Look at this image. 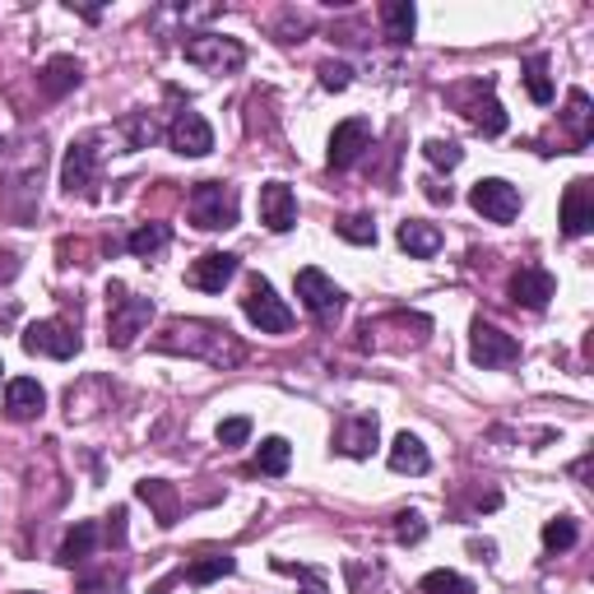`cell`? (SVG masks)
Here are the masks:
<instances>
[{"label":"cell","instance_id":"3957f363","mask_svg":"<svg viewBox=\"0 0 594 594\" xmlns=\"http://www.w3.org/2000/svg\"><path fill=\"white\" fill-rule=\"evenodd\" d=\"M191 224L201 232H228L237 228V214H242V201H237V186L228 182H201L191 191Z\"/></svg>","mask_w":594,"mask_h":594},{"label":"cell","instance_id":"30bf717a","mask_svg":"<svg viewBox=\"0 0 594 594\" xmlns=\"http://www.w3.org/2000/svg\"><path fill=\"white\" fill-rule=\"evenodd\" d=\"M24 349L33 353H43V358H75L79 353V334L66 325V321H33L28 330H24Z\"/></svg>","mask_w":594,"mask_h":594},{"label":"cell","instance_id":"b9f144b4","mask_svg":"<svg viewBox=\"0 0 594 594\" xmlns=\"http://www.w3.org/2000/svg\"><path fill=\"white\" fill-rule=\"evenodd\" d=\"M0 372H5V367H0Z\"/></svg>","mask_w":594,"mask_h":594},{"label":"cell","instance_id":"7c38bea8","mask_svg":"<svg viewBox=\"0 0 594 594\" xmlns=\"http://www.w3.org/2000/svg\"><path fill=\"white\" fill-rule=\"evenodd\" d=\"M363 149H372V126L363 122V116H349V122L334 126L330 135V168H353L363 158Z\"/></svg>","mask_w":594,"mask_h":594},{"label":"cell","instance_id":"836d02e7","mask_svg":"<svg viewBox=\"0 0 594 594\" xmlns=\"http://www.w3.org/2000/svg\"><path fill=\"white\" fill-rule=\"evenodd\" d=\"M79 590H84V594H122L126 590V571L122 567H103V571H98V576H89V571H84V576H79Z\"/></svg>","mask_w":594,"mask_h":594},{"label":"cell","instance_id":"ffe728a7","mask_svg":"<svg viewBox=\"0 0 594 594\" xmlns=\"http://www.w3.org/2000/svg\"><path fill=\"white\" fill-rule=\"evenodd\" d=\"M386 460H390L395 473H427L432 469V455H427V446L419 437H413V432H400V437L390 442Z\"/></svg>","mask_w":594,"mask_h":594},{"label":"cell","instance_id":"4316f807","mask_svg":"<svg viewBox=\"0 0 594 594\" xmlns=\"http://www.w3.org/2000/svg\"><path fill=\"white\" fill-rule=\"evenodd\" d=\"M590 116H594V112H590L585 89H571V93H567V126H571V135H576L581 149L590 145V135H594V130H590Z\"/></svg>","mask_w":594,"mask_h":594},{"label":"cell","instance_id":"484cf974","mask_svg":"<svg viewBox=\"0 0 594 594\" xmlns=\"http://www.w3.org/2000/svg\"><path fill=\"white\" fill-rule=\"evenodd\" d=\"M232 571H237V562L228 558V552H205V558L191 562L182 576H186L191 585H209V581H219V576H232Z\"/></svg>","mask_w":594,"mask_h":594},{"label":"cell","instance_id":"9a60e30c","mask_svg":"<svg viewBox=\"0 0 594 594\" xmlns=\"http://www.w3.org/2000/svg\"><path fill=\"white\" fill-rule=\"evenodd\" d=\"M590 228H594V186H590V176H576L562 195V232L585 237Z\"/></svg>","mask_w":594,"mask_h":594},{"label":"cell","instance_id":"1f68e13d","mask_svg":"<svg viewBox=\"0 0 594 594\" xmlns=\"http://www.w3.org/2000/svg\"><path fill=\"white\" fill-rule=\"evenodd\" d=\"M334 232H340L344 242H353V247H376V224L367 219V214H344V219L334 224Z\"/></svg>","mask_w":594,"mask_h":594},{"label":"cell","instance_id":"ab89813d","mask_svg":"<svg viewBox=\"0 0 594 594\" xmlns=\"http://www.w3.org/2000/svg\"><path fill=\"white\" fill-rule=\"evenodd\" d=\"M274 567H279V571H297V576L307 581V585H302V594H330V590H325V581L316 576V571H307V567H288V562H274Z\"/></svg>","mask_w":594,"mask_h":594},{"label":"cell","instance_id":"4fadbf2b","mask_svg":"<svg viewBox=\"0 0 594 594\" xmlns=\"http://www.w3.org/2000/svg\"><path fill=\"white\" fill-rule=\"evenodd\" d=\"M552 293H558V279L539 265H525V270H516V279H511V302L525 311H544L552 302Z\"/></svg>","mask_w":594,"mask_h":594},{"label":"cell","instance_id":"8992f818","mask_svg":"<svg viewBox=\"0 0 594 594\" xmlns=\"http://www.w3.org/2000/svg\"><path fill=\"white\" fill-rule=\"evenodd\" d=\"M469 358L479 363L483 372H492V367H511V363L521 358V344H516V334L498 330L492 321H473V330H469Z\"/></svg>","mask_w":594,"mask_h":594},{"label":"cell","instance_id":"4dcf8cb0","mask_svg":"<svg viewBox=\"0 0 594 594\" xmlns=\"http://www.w3.org/2000/svg\"><path fill=\"white\" fill-rule=\"evenodd\" d=\"M419 594H473V581L460 571H427L419 581Z\"/></svg>","mask_w":594,"mask_h":594},{"label":"cell","instance_id":"d4e9b609","mask_svg":"<svg viewBox=\"0 0 594 594\" xmlns=\"http://www.w3.org/2000/svg\"><path fill=\"white\" fill-rule=\"evenodd\" d=\"M168 242H172V228L168 224H140V228L126 237V251L140 255V261H153L158 251H168Z\"/></svg>","mask_w":594,"mask_h":594},{"label":"cell","instance_id":"ac0fdd59","mask_svg":"<svg viewBox=\"0 0 594 594\" xmlns=\"http://www.w3.org/2000/svg\"><path fill=\"white\" fill-rule=\"evenodd\" d=\"M43 409H47V390L37 386L33 376H14V381L5 386V413L14 423H33Z\"/></svg>","mask_w":594,"mask_h":594},{"label":"cell","instance_id":"5bb4252c","mask_svg":"<svg viewBox=\"0 0 594 594\" xmlns=\"http://www.w3.org/2000/svg\"><path fill=\"white\" fill-rule=\"evenodd\" d=\"M232 274H237V255H228V251H205L201 261H191L186 284L201 288V293H224V288L232 284Z\"/></svg>","mask_w":594,"mask_h":594},{"label":"cell","instance_id":"44dd1931","mask_svg":"<svg viewBox=\"0 0 594 594\" xmlns=\"http://www.w3.org/2000/svg\"><path fill=\"white\" fill-rule=\"evenodd\" d=\"M79 79H84V66H79L75 56H52V61L43 66V75H37V84H43L47 98H66Z\"/></svg>","mask_w":594,"mask_h":594},{"label":"cell","instance_id":"ba28073f","mask_svg":"<svg viewBox=\"0 0 594 594\" xmlns=\"http://www.w3.org/2000/svg\"><path fill=\"white\" fill-rule=\"evenodd\" d=\"M469 205L492 224H511L521 214V191L511 182H502V176H483V182H473Z\"/></svg>","mask_w":594,"mask_h":594},{"label":"cell","instance_id":"cb8c5ba5","mask_svg":"<svg viewBox=\"0 0 594 594\" xmlns=\"http://www.w3.org/2000/svg\"><path fill=\"white\" fill-rule=\"evenodd\" d=\"M381 24H386L390 43L404 47L409 37H413V24H419V10H413L409 0H386V5H381Z\"/></svg>","mask_w":594,"mask_h":594},{"label":"cell","instance_id":"7a4b0ae2","mask_svg":"<svg viewBox=\"0 0 594 594\" xmlns=\"http://www.w3.org/2000/svg\"><path fill=\"white\" fill-rule=\"evenodd\" d=\"M149 321H153V302H149V297H135L122 284L107 288V344L112 349H130L149 330Z\"/></svg>","mask_w":594,"mask_h":594},{"label":"cell","instance_id":"5b68a950","mask_svg":"<svg viewBox=\"0 0 594 594\" xmlns=\"http://www.w3.org/2000/svg\"><path fill=\"white\" fill-rule=\"evenodd\" d=\"M242 311H247V321L261 330V334H288L293 330V307L284 302L279 293H274L270 279H255L247 284V297H242Z\"/></svg>","mask_w":594,"mask_h":594},{"label":"cell","instance_id":"8d00e7d4","mask_svg":"<svg viewBox=\"0 0 594 594\" xmlns=\"http://www.w3.org/2000/svg\"><path fill=\"white\" fill-rule=\"evenodd\" d=\"M423 534H427V525L419 511H400V516H395V544L413 548V544H423Z\"/></svg>","mask_w":594,"mask_h":594},{"label":"cell","instance_id":"6da1fadb","mask_svg":"<svg viewBox=\"0 0 594 594\" xmlns=\"http://www.w3.org/2000/svg\"><path fill=\"white\" fill-rule=\"evenodd\" d=\"M153 349L158 353H186V358H205L209 367H237L247 358L242 340L219 321H172L153 340Z\"/></svg>","mask_w":594,"mask_h":594},{"label":"cell","instance_id":"60d3db41","mask_svg":"<svg viewBox=\"0 0 594 594\" xmlns=\"http://www.w3.org/2000/svg\"><path fill=\"white\" fill-rule=\"evenodd\" d=\"M427 201H437V205H450V186H427Z\"/></svg>","mask_w":594,"mask_h":594},{"label":"cell","instance_id":"7402d4cb","mask_svg":"<svg viewBox=\"0 0 594 594\" xmlns=\"http://www.w3.org/2000/svg\"><path fill=\"white\" fill-rule=\"evenodd\" d=\"M103 544V529H98L93 521H79L70 534H66V544H61V562L66 567H84L93 558V548Z\"/></svg>","mask_w":594,"mask_h":594},{"label":"cell","instance_id":"e575fe53","mask_svg":"<svg viewBox=\"0 0 594 594\" xmlns=\"http://www.w3.org/2000/svg\"><path fill=\"white\" fill-rule=\"evenodd\" d=\"M576 539H581L576 521H548V525H544V548H548V552H567V548H576Z\"/></svg>","mask_w":594,"mask_h":594},{"label":"cell","instance_id":"f35d334b","mask_svg":"<svg viewBox=\"0 0 594 594\" xmlns=\"http://www.w3.org/2000/svg\"><path fill=\"white\" fill-rule=\"evenodd\" d=\"M251 437V419H224L219 423V446H247Z\"/></svg>","mask_w":594,"mask_h":594},{"label":"cell","instance_id":"2e32d148","mask_svg":"<svg viewBox=\"0 0 594 594\" xmlns=\"http://www.w3.org/2000/svg\"><path fill=\"white\" fill-rule=\"evenodd\" d=\"M376 413H353V419L340 423V432H334V450L349 455V460H367V455L376 450Z\"/></svg>","mask_w":594,"mask_h":594},{"label":"cell","instance_id":"9c48e42d","mask_svg":"<svg viewBox=\"0 0 594 594\" xmlns=\"http://www.w3.org/2000/svg\"><path fill=\"white\" fill-rule=\"evenodd\" d=\"M61 186H66V195H79V201H93L98 195V149H93V140H75L66 149Z\"/></svg>","mask_w":594,"mask_h":594},{"label":"cell","instance_id":"8fae6325","mask_svg":"<svg viewBox=\"0 0 594 594\" xmlns=\"http://www.w3.org/2000/svg\"><path fill=\"white\" fill-rule=\"evenodd\" d=\"M168 145L182 153V158H205L214 149V130H209V122H205L201 112L182 107V112L172 116V126H168Z\"/></svg>","mask_w":594,"mask_h":594},{"label":"cell","instance_id":"d6986e66","mask_svg":"<svg viewBox=\"0 0 594 594\" xmlns=\"http://www.w3.org/2000/svg\"><path fill=\"white\" fill-rule=\"evenodd\" d=\"M135 498H140L153 516H158V525L163 529H172L176 525V516H182V498H176V488L172 483H163V479H145V483H135Z\"/></svg>","mask_w":594,"mask_h":594},{"label":"cell","instance_id":"52a82bcc","mask_svg":"<svg viewBox=\"0 0 594 594\" xmlns=\"http://www.w3.org/2000/svg\"><path fill=\"white\" fill-rule=\"evenodd\" d=\"M297 297H302V307L316 316V321H334V316L344 311V288L330 279L321 270H297Z\"/></svg>","mask_w":594,"mask_h":594},{"label":"cell","instance_id":"277c9868","mask_svg":"<svg viewBox=\"0 0 594 594\" xmlns=\"http://www.w3.org/2000/svg\"><path fill=\"white\" fill-rule=\"evenodd\" d=\"M182 56L209 75H232V70L247 66V47L237 43V37H224V33H191L182 43Z\"/></svg>","mask_w":594,"mask_h":594},{"label":"cell","instance_id":"f1b7e54d","mask_svg":"<svg viewBox=\"0 0 594 594\" xmlns=\"http://www.w3.org/2000/svg\"><path fill=\"white\" fill-rule=\"evenodd\" d=\"M469 122L479 126V130L488 135V140H492V135H502V130H506V112H502V103H498V98L488 93V98H479V103L469 107Z\"/></svg>","mask_w":594,"mask_h":594},{"label":"cell","instance_id":"e0dca14e","mask_svg":"<svg viewBox=\"0 0 594 594\" xmlns=\"http://www.w3.org/2000/svg\"><path fill=\"white\" fill-rule=\"evenodd\" d=\"M261 224L270 232H288L297 224V195L288 182H265L261 186Z\"/></svg>","mask_w":594,"mask_h":594},{"label":"cell","instance_id":"603a6c76","mask_svg":"<svg viewBox=\"0 0 594 594\" xmlns=\"http://www.w3.org/2000/svg\"><path fill=\"white\" fill-rule=\"evenodd\" d=\"M400 247L409 255H419V261H427V255L442 251V232L432 228V224H423V219H404L400 224Z\"/></svg>","mask_w":594,"mask_h":594},{"label":"cell","instance_id":"d6a6232c","mask_svg":"<svg viewBox=\"0 0 594 594\" xmlns=\"http://www.w3.org/2000/svg\"><path fill=\"white\" fill-rule=\"evenodd\" d=\"M122 130H126L130 149H149V145L158 140V126H153V116H149V112H130V116H122Z\"/></svg>","mask_w":594,"mask_h":594},{"label":"cell","instance_id":"74e56055","mask_svg":"<svg viewBox=\"0 0 594 594\" xmlns=\"http://www.w3.org/2000/svg\"><path fill=\"white\" fill-rule=\"evenodd\" d=\"M316 75H321V89H330V93H344V89L353 84V70H349L344 61H325Z\"/></svg>","mask_w":594,"mask_h":594},{"label":"cell","instance_id":"f546056e","mask_svg":"<svg viewBox=\"0 0 594 594\" xmlns=\"http://www.w3.org/2000/svg\"><path fill=\"white\" fill-rule=\"evenodd\" d=\"M525 89L534 103H552V79H548V56L534 52L529 61H525Z\"/></svg>","mask_w":594,"mask_h":594},{"label":"cell","instance_id":"83f0119b","mask_svg":"<svg viewBox=\"0 0 594 594\" xmlns=\"http://www.w3.org/2000/svg\"><path fill=\"white\" fill-rule=\"evenodd\" d=\"M288 465H293V446L284 437H265L261 450H255V469L261 473H288Z\"/></svg>","mask_w":594,"mask_h":594},{"label":"cell","instance_id":"d590c367","mask_svg":"<svg viewBox=\"0 0 594 594\" xmlns=\"http://www.w3.org/2000/svg\"><path fill=\"white\" fill-rule=\"evenodd\" d=\"M423 158L432 168H442V172H450V168H460V158H465V149L455 145V140H427L423 145Z\"/></svg>","mask_w":594,"mask_h":594}]
</instances>
